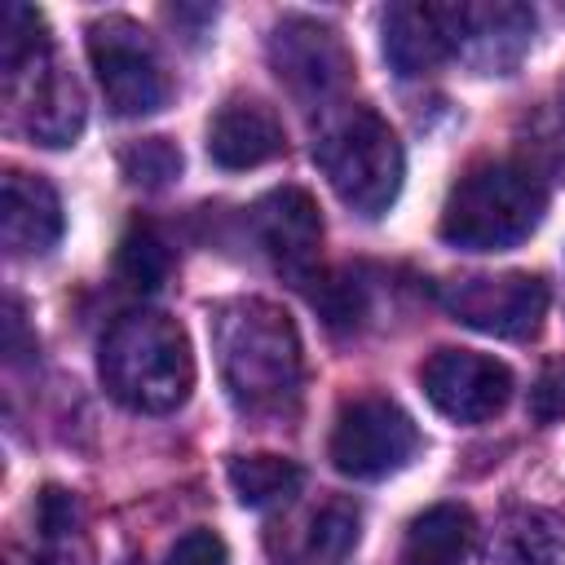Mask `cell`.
<instances>
[{
  "label": "cell",
  "mask_w": 565,
  "mask_h": 565,
  "mask_svg": "<svg viewBox=\"0 0 565 565\" xmlns=\"http://www.w3.org/2000/svg\"><path fill=\"white\" fill-rule=\"evenodd\" d=\"M212 353L230 402L247 415H282L300 397V331L274 300L238 296L212 309Z\"/></svg>",
  "instance_id": "6da1fadb"
},
{
  "label": "cell",
  "mask_w": 565,
  "mask_h": 565,
  "mask_svg": "<svg viewBox=\"0 0 565 565\" xmlns=\"http://www.w3.org/2000/svg\"><path fill=\"white\" fill-rule=\"evenodd\" d=\"M0 71H4V97L22 132L40 146H71L84 132V88L79 79L57 62L49 22L40 9L9 4L0 18Z\"/></svg>",
  "instance_id": "7a4b0ae2"
},
{
  "label": "cell",
  "mask_w": 565,
  "mask_h": 565,
  "mask_svg": "<svg viewBox=\"0 0 565 565\" xmlns=\"http://www.w3.org/2000/svg\"><path fill=\"white\" fill-rule=\"evenodd\" d=\"M102 388L141 415L177 411L194 388V349L177 318L159 309L124 313L97 349Z\"/></svg>",
  "instance_id": "3957f363"
},
{
  "label": "cell",
  "mask_w": 565,
  "mask_h": 565,
  "mask_svg": "<svg viewBox=\"0 0 565 565\" xmlns=\"http://www.w3.org/2000/svg\"><path fill=\"white\" fill-rule=\"evenodd\" d=\"M547 212L543 181L521 163H481L446 194L437 234L459 252H508L525 243Z\"/></svg>",
  "instance_id": "277c9868"
},
{
  "label": "cell",
  "mask_w": 565,
  "mask_h": 565,
  "mask_svg": "<svg viewBox=\"0 0 565 565\" xmlns=\"http://www.w3.org/2000/svg\"><path fill=\"white\" fill-rule=\"evenodd\" d=\"M313 163L322 168L335 199L358 216H384L406 177L402 141L371 106H344L327 115L313 141Z\"/></svg>",
  "instance_id": "5b68a950"
},
{
  "label": "cell",
  "mask_w": 565,
  "mask_h": 565,
  "mask_svg": "<svg viewBox=\"0 0 565 565\" xmlns=\"http://www.w3.org/2000/svg\"><path fill=\"white\" fill-rule=\"evenodd\" d=\"M88 40V66L97 75V88L110 106V115L119 119H141L168 106V71L154 53V40L141 22L124 18V13H106L97 22H88L84 31Z\"/></svg>",
  "instance_id": "8992f818"
},
{
  "label": "cell",
  "mask_w": 565,
  "mask_h": 565,
  "mask_svg": "<svg viewBox=\"0 0 565 565\" xmlns=\"http://www.w3.org/2000/svg\"><path fill=\"white\" fill-rule=\"evenodd\" d=\"M415 450H419V428L388 397L344 402L335 424H331V441H327L331 463L353 481L388 477V472L406 468L415 459Z\"/></svg>",
  "instance_id": "52a82bcc"
},
{
  "label": "cell",
  "mask_w": 565,
  "mask_h": 565,
  "mask_svg": "<svg viewBox=\"0 0 565 565\" xmlns=\"http://www.w3.org/2000/svg\"><path fill=\"white\" fill-rule=\"evenodd\" d=\"M441 305L455 322L499 335L530 340L547 313V282L539 274H472L441 291Z\"/></svg>",
  "instance_id": "ba28073f"
},
{
  "label": "cell",
  "mask_w": 565,
  "mask_h": 565,
  "mask_svg": "<svg viewBox=\"0 0 565 565\" xmlns=\"http://www.w3.org/2000/svg\"><path fill=\"white\" fill-rule=\"evenodd\" d=\"M419 384L433 411L455 424H486L512 397V371L477 349H437L419 366Z\"/></svg>",
  "instance_id": "9c48e42d"
},
{
  "label": "cell",
  "mask_w": 565,
  "mask_h": 565,
  "mask_svg": "<svg viewBox=\"0 0 565 565\" xmlns=\"http://www.w3.org/2000/svg\"><path fill=\"white\" fill-rule=\"evenodd\" d=\"M265 49L274 75L305 102H327L353 79V57L340 31L318 18H282Z\"/></svg>",
  "instance_id": "30bf717a"
},
{
  "label": "cell",
  "mask_w": 565,
  "mask_h": 565,
  "mask_svg": "<svg viewBox=\"0 0 565 565\" xmlns=\"http://www.w3.org/2000/svg\"><path fill=\"white\" fill-rule=\"evenodd\" d=\"M252 234L269 265L291 278V282H313L318 278V256H322V212L309 190L300 185H274L269 194L256 199L252 207Z\"/></svg>",
  "instance_id": "8fae6325"
},
{
  "label": "cell",
  "mask_w": 565,
  "mask_h": 565,
  "mask_svg": "<svg viewBox=\"0 0 565 565\" xmlns=\"http://www.w3.org/2000/svg\"><path fill=\"white\" fill-rule=\"evenodd\" d=\"M384 57L402 79L459 57V4H393L380 22Z\"/></svg>",
  "instance_id": "7c38bea8"
},
{
  "label": "cell",
  "mask_w": 565,
  "mask_h": 565,
  "mask_svg": "<svg viewBox=\"0 0 565 565\" xmlns=\"http://www.w3.org/2000/svg\"><path fill=\"white\" fill-rule=\"evenodd\" d=\"M534 40V13L516 0L459 4V57L481 75H508Z\"/></svg>",
  "instance_id": "4fadbf2b"
},
{
  "label": "cell",
  "mask_w": 565,
  "mask_h": 565,
  "mask_svg": "<svg viewBox=\"0 0 565 565\" xmlns=\"http://www.w3.org/2000/svg\"><path fill=\"white\" fill-rule=\"evenodd\" d=\"M62 230H66V216H62L57 190L35 172L9 168L4 185H0V234H4V247L13 256H44V252L57 247Z\"/></svg>",
  "instance_id": "5bb4252c"
},
{
  "label": "cell",
  "mask_w": 565,
  "mask_h": 565,
  "mask_svg": "<svg viewBox=\"0 0 565 565\" xmlns=\"http://www.w3.org/2000/svg\"><path fill=\"white\" fill-rule=\"evenodd\" d=\"M287 146L282 119L256 97H230L207 124V154L225 172H247L278 159Z\"/></svg>",
  "instance_id": "9a60e30c"
},
{
  "label": "cell",
  "mask_w": 565,
  "mask_h": 565,
  "mask_svg": "<svg viewBox=\"0 0 565 565\" xmlns=\"http://www.w3.org/2000/svg\"><path fill=\"white\" fill-rule=\"evenodd\" d=\"M481 565H565V516L552 508H508L486 543Z\"/></svg>",
  "instance_id": "2e32d148"
},
{
  "label": "cell",
  "mask_w": 565,
  "mask_h": 565,
  "mask_svg": "<svg viewBox=\"0 0 565 565\" xmlns=\"http://www.w3.org/2000/svg\"><path fill=\"white\" fill-rule=\"evenodd\" d=\"M472 547V512L463 503H433L406 525L402 565H463Z\"/></svg>",
  "instance_id": "e0dca14e"
},
{
  "label": "cell",
  "mask_w": 565,
  "mask_h": 565,
  "mask_svg": "<svg viewBox=\"0 0 565 565\" xmlns=\"http://www.w3.org/2000/svg\"><path fill=\"white\" fill-rule=\"evenodd\" d=\"M35 534L44 547V565H88L84 512L79 499L62 486H44L35 499Z\"/></svg>",
  "instance_id": "ac0fdd59"
},
{
  "label": "cell",
  "mask_w": 565,
  "mask_h": 565,
  "mask_svg": "<svg viewBox=\"0 0 565 565\" xmlns=\"http://www.w3.org/2000/svg\"><path fill=\"white\" fill-rule=\"evenodd\" d=\"M225 477H230V490L238 494L243 508L287 503L305 486V468L296 459H282V455H234Z\"/></svg>",
  "instance_id": "d6986e66"
},
{
  "label": "cell",
  "mask_w": 565,
  "mask_h": 565,
  "mask_svg": "<svg viewBox=\"0 0 565 565\" xmlns=\"http://www.w3.org/2000/svg\"><path fill=\"white\" fill-rule=\"evenodd\" d=\"M115 269L132 291H159L172 274V252L168 238L150 221H132L115 247Z\"/></svg>",
  "instance_id": "ffe728a7"
},
{
  "label": "cell",
  "mask_w": 565,
  "mask_h": 565,
  "mask_svg": "<svg viewBox=\"0 0 565 565\" xmlns=\"http://www.w3.org/2000/svg\"><path fill=\"white\" fill-rule=\"evenodd\" d=\"M119 168L141 190H163L181 177V150L168 137H141L119 150Z\"/></svg>",
  "instance_id": "44dd1931"
},
{
  "label": "cell",
  "mask_w": 565,
  "mask_h": 565,
  "mask_svg": "<svg viewBox=\"0 0 565 565\" xmlns=\"http://www.w3.org/2000/svg\"><path fill=\"white\" fill-rule=\"evenodd\" d=\"M358 534H362L358 508L344 503V499H331L309 521V556H318V561H344L358 547Z\"/></svg>",
  "instance_id": "7402d4cb"
},
{
  "label": "cell",
  "mask_w": 565,
  "mask_h": 565,
  "mask_svg": "<svg viewBox=\"0 0 565 565\" xmlns=\"http://www.w3.org/2000/svg\"><path fill=\"white\" fill-rule=\"evenodd\" d=\"M163 565H230V547H225V539L216 530L194 525V530H185L168 547V561Z\"/></svg>",
  "instance_id": "603a6c76"
},
{
  "label": "cell",
  "mask_w": 565,
  "mask_h": 565,
  "mask_svg": "<svg viewBox=\"0 0 565 565\" xmlns=\"http://www.w3.org/2000/svg\"><path fill=\"white\" fill-rule=\"evenodd\" d=\"M530 415L539 424H556L565 419V358H552L539 380L530 384Z\"/></svg>",
  "instance_id": "cb8c5ba5"
},
{
  "label": "cell",
  "mask_w": 565,
  "mask_h": 565,
  "mask_svg": "<svg viewBox=\"0 0 565 565\" xmlns=\"http://www.w3.org/2000/svg\"><path fill=\"white\" fill-rule=\"evenodd\" d=\"M313 305L331 327H353L362 318V287L358 278H327L322 291H313Z\"/></svg>",
  "instance_id": "d4e9b609"
}]
</instances>
